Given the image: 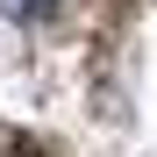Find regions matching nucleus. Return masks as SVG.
<instances>
[{"instance_id": "f257e3e1", "label": "nucleus", "mask_w": 157, "mask_h": 157, "mask_svg": "<svg viewBox=\"0 0 157 157\" xmlns=\"http://www.w3.org/2000/svg\"><path fill=\"white\" fill-rule=\"evenodd\" d=\"M50 7H57V0H7V14H21V21H43Z\"/></svg>"}, {"instance_id": "f03ea898", "label": "nucleus", "mask_w": 157, "mask_h": 157, "mask_svg": "<svg viewBox=\"0 0 157 157\" xmlns=\"http://www.w3.org/2000/svg\"><path fill=\"white\" fill-rule=\"evenodd\" d=\"M14 157H36V150H14Z\"/></svg>"}]
</instances>
